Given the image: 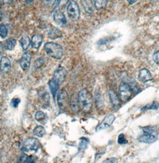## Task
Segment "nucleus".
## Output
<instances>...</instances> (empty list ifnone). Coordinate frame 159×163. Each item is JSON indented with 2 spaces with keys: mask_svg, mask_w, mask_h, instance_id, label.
<instances>
[{
  "mask_svg": "<svg viewBox=\"0 0 159 163\" xmlns=\"http://www.w3.org/2000/svg\"><path fill=\"white\" fill-rule=\"evenodd\" d=\"M117 161V159L115 158H110L107 159H105L103 161V162H116Z\"/></svg>",
  "mask_w": 159,
  "mask_h": 163,
  "instance_id": "nucleus-35",
  "label": "nucleus"
},
{
  "mask_svg": "<svg viewBox=\"0 0 159 163\" xmlns=\"http://www.w3.org/2000/svg\"><path fill=\"white\" fill-rule=\"evenodd\" d=\"M115 119H116L115 116L112 114L107 115L103 119L102 122L96 127V131L99 132L102 130H104L105 129L108 128V127L111 126V124L114 122Z\"/></svg>",
  "mask_w": 159,
  "mask_h": 163,
  "instance_id": "nucleus-9",
  "label": "nucleus"
},
{
  "mask_svg": "<svg viewBox=\"0 0 159 163\" xmlns=\"http://www.w3.org/2000/svg\"><path fill=\"white\" fill-rule=\"evenodd\" d=\"M109 97L110 99V101L112 105L114 107H117L120 104V99L118 97L116 93L113 90H110L109 91Z\"/></svg>",
  "mask_w": 159,
  "mask_h": 163,
  "instance_id": "nucleus-21",
  "label": "nucleus"
},
{
  "mask_svg": "<svg viewBox=\"0 0 159 163\" xmlns=\"http://www.w3.org/2000/svg\"><path fill=\"white\" fill-rule=\"evenodd\" d=\"M82 6L85 11L89 14H91L93 11V4L92 0H82Z\"/></svg>",
  "mask_w": 159,
  "mask_h": 163,
  "instance_id": "nucleus-17",
  "label": "nucleus"
},
{
  "mask_svg": "<svg viewBox=\"0 0 159 163\" xmlns=\"http://www.w3.org/2000/svg\"><path fill=\"white\" fill-rule=\"evenodd\" d=\"M20 102V100L19 98H13L11 101V106L13 108H17Z\"/></svg>",
  "mask_w": 159,
  "mask_h": 163,
  "instance_id": "nucleus-32",
  "label": "nucleus"
},
{
  "mask_svg": "<svg viewBox=\"0 0 159 163\" xmlns=\"http://www.w3.org/2000/svg\"><path fill=\"white\" fill-rule=\"evenodd\" d=\"M48 36L49 38L51 39H58L62 36V32L58 28L55 27H52V28L48 32Z\"/></svg>",
  "mask_w": 159,
  "mask_h": 163,
  "instance_id": "nucleus-14",
  "label": "nucleus"
},
{
  "mask_svg": "<svg viewBox=\"0 0 159 163\" xmlns=\"http://www.w3.org/2000/svg\"><path fill=\"white\" fill-rule=\"evenodd\" d=\"M66 12L69 19L72 21L78 20L80 17V10L78 4L74 0H71L69 3Z\"/></svg>",
  "mask_w": 159,
  "mask_h": 163,
  "instance_id": "nucleus-4",
  "label": "nucleus"
},
{
  "mask_svg": "<svg viewBox=\"0 0 159 163\" xmlns=\"http://www.w3.org/2000/svg\"><path fill=\"white\" fill-rule=\"evenodd\" d=\"M69 1V0H57L55 4V9L57 8H62L65 7Z\"/></svg>",
  "mask_w": 159,
  "mask_h": 163,
  "instance_id": "nucleus-29",
  "label": "nucleus"
},
{
  "mask_svg": "<svg viewBox=\"0 0 159 163\" xmlns=\"http://www.w3.org/2000/svg\"><path fill=\"white\" fill-rule=\"evenodd\" d=\"M31 54L30 52H26L19 60V64L23 70H28L31 65Z\"/></svg>",
  "mask_w": 159,
  "mask_h": 163,
  "instance_id": "nucleus-10",
  "label": "nucleus"
},
{
  "mask_svg": "<svg viewBox=\"0 0 159 163\" xmlns=\"http://www.w3.org/2000/svg\"><path fill=\"white\" fill-rule=\"evenodd\" d=\"M43 36L41 35H34L33 38H32V40H31V45L32 47L34 49H38L43 42Z\"/></svg>",
  "mask_w": 159,
  "mask_h": 163,
  "instance_id": "nucleus-15",
  "label": "nucleus"
},
{
  "mask_svg": "<svg viewBox=\"0 0 159 163\" xmlns=\"http://www.w3.org/2000/svg\"><path fill=\"white\" fill-rule=\"evenodd\" d=\"M138 79L142 82H147L150 81L152 79V76L148 70L147 69H143L139 71Z\"/></svg>",
  "mask_w": 159,
  "mask_h": 163,
  "instance_id": "nucleus-13",
  "label": "nucleus"
},
{
  "mask_svg": "<svg viewBox=\"0 0 159 163\" xmlns=\"http://www.w3.org/2000/svg\"><path fill=\"white\" fill-rule=\"evenodd\" d=\"M88 145V140L85 139V138H82V141L80 144L79 145V149H84L87 148Z\"/></svg>",
  "mask_w": 159,
  "mask_h": 163,
  "instance_id": "nucleus-31",
  "label": "nucleus"
},
{
  "mask_svg": "<svg viewBox=\"0 0 159 163\" xmlns=\"http://www.w3.org/2000/svg\"><path fill=\"white\" fill-rule=\"evenodd\" d=\"M66 75L67 71L66 69L64 67L59 66L54 72L53 75V79L56 81L59 85H61L65 81Z\"/></svg>",
  "mask_w": 159,
  "mask_h": 163,
  "instance_id": "nucleus-6",
  "label": "nucleus"
},
{
  "mask_svg": "<svg viewBox=\"0 0 159 163\" xmlns=\"http://www.w3.org/2000/svg\"><path fill=\"white\" fill-rule=\"evenodd\" d=\"M153 60L154 61L155 63L159 64V50L157 51V52H155L154 54H153Z\"/></svg>",
  "mask_w": 159,
  "mask_h": 163,
  "instance_id": "nucleus-33",
  "label": "nucleus"
},
{
  "mask_svg": "<svg viewBox=\"0 0 159 163\" xmlns=\"http://www.w3.org/2000/svg\"><path fill=\"white\" fill-rule=\"evenodd\" d=\"M43 3L46 5H51L53 6L55 4L56 0H42Z\"/></svg>",
  "mask_w": 159,
  "mask_h": 163,
  "instance_id": "nucleus-34",
  "label": "nucleus"
},
{
  "mask_svg": "<svg viewBox=\"0 0 159 163\" xmlns=\"http://www.w3.org/2000/svg\"><path fill=\"white\" fill-rule=\"evenodd\" d=\"M78 99L80 109L86 112L90 111L93 105V99L87 89H83L79 92Z\"/></svg>",
  "mask_w": 159,
  "mask_h": 163,
  "instance_id": "nucleus-1",
  "label": "nucleus"
},
{
  "mask_svg": "<svg viewBox=\"0 0 159 163\" xmlns=\"http://www.w3.org/2000/svg\"><path fill=\"white\" fill-rule=\"evenodd\" d=\"M144 133L138 138L140 142L145 144H151L157 139V133L154 129L151 127H145L142 129Z\"/></svg>",
  "mask_w": 159,
  "mask_h": 163,
  "instance_id": "nucleus-3",
  "label": "nucleus"
},
{
  "mask_svg": "<svg viewBox=\"0 0 159 163\" xmlns=\"http://www.w3.org/2000/svg\"><path fill=\"white\" fill-rule=\"evenodd\" d=\"M4 44L1 42H0V56L3 55L4 53Z\"/></svg>",
  "mask_w": 159,
  "mask_h": 163,
  "instance_id": "nucleus-36",
  "label": "nucleus"
},
{
  "mask_svg": "<svg viewBox=\"0 0 159 163\" xmlns=\"http://www.w3.org/2000/svg\"><path fill=\"white\" fill-rule=\"evenodd\" d=\"M33 158H32L30 157H28L27 155H26L25 154L21 155L19 159H18V162H34Z\"/></svg>",
  "mask_w": 159,
  "mask_h": 163,
  "instance_id": "nucleus-24",
  "label": "nucleus"
},
{
  "mask_svg": "<svg viewBox=\"0 0 159 163\" xmlns=\"http://www.w3.org/2000/svg\"><path fill=\"white\" fill-rule=\"evenodd\" d=\"M108 0H93L95 8L98 10H101L107 7Z\"/></svg>",
  "mask_w": 159,
  "mask_h": 163,
  "instance_id": "nucleus-18",
  "label": "nucleus"
},
{
  "mask_svg": "<svg viewBox=\"0 0 159 163\" xmlns=\"http://www.w3.org/2000/svg\"><path fill=\"white\" fill-rule=\"evenodd\" d=\"M8 34V29L4 24H0V38L4 39L6 38Z\"/></svg>",
  "mask_w": 159,
  "mask_h": 163,
  "instance_id": "nucleus-25",
  "label": "nucleus"
},
{
  "mask_svg": "<svg viewBox=\"0 0 159 163\" xmlns=\"http://www.w3.org/2000/svg\"><path fill=\"white\" fill-rule=\"evenodd\" d=\"M1 19H2V14L1 12H0V21L1 20Z\"/></svg>",
  "mask_w": 159,
  "mask_h": 163,
  "instance_id": "nucleus-40",
  "label": "nucleus"
},
{
  "mask_svg": "<svg viewBox=\"0 0 159 163\" xmlns=\"http://www.w3.org/2000/svg\"><path fill=\"white\" fill-rule=\"evenodd\" d=\"M40 147L39 141L35 138H30L23 143V149L25 152H36Z\"/></svg>",
  "mask_w": 159,
  "mask_h": 163,
  "instance_id": "nucleus-5",
  "label": "nucleus"
},
{
  "mask_svg": "<svg viewBox=\"0 0 159 163\" xmlns=\"http://www.w3.org/2000/svg\"><path fill=\"white\" fill-rule=\"evenodd\" d=\"M71 107L72 110L75 112H78L80 110V107L78 97H76L75 95H72L71 98Z\"/></svg>",
  "mask_w": 159,
  "mask_h": 163,
  "instance_id": "nucleus-19",
  "label": "nucleus"
},
{
  "mask_svg": "<svg viewBox=\"0 0 159 163\" xmlns=\"http://www.w3.org/2000/svg\"><path fill=\"white\" fill-rule=\"evenodd\" d=\"M151 1H153V0H151Z\"/></svg>",
  "mask_w": 159,
  "mask_h": 163,
  "instance_id": "nucleus-41",
  "label": "nucleus"
},
{
  "mask_svg": "<svg viewBox=\"0 0 159 163\" xmlns=\"http://www.w3.org/2000/svg\"><path fill=\"white\" fill-rule=\"evenodd\" d=\"M20 42V45L22 46L23 50L25 51L28 48V47L30 46V45L31 43V41L30 40L29 36H28L27 35H25L22 37Z\"/></svg>",
  "mask_w": 159,
  "mask_h": 163,
  "instance_id": "nucleus-20",
  "label": "nucleus"
},
{
  "mask_svg": "<svg viewBox=\"0 0 159 163\" xmlns=\"http://www.w3.org/2000/svg\"><path fill=\"white\" fill-rule=\"evenodd\" d=\"M14 0H3V3L6 4H10L13 3Z\"/></svg>",
  "mask_w": 159,
  "mask_h": 163,
  "instance_id": "nucleus-38",
  "label": "nucleus"
},
{
  "mask_svg": "<svg viewBox=\"0 0 159 163\" xmlns=\"http://www.w3.org/2000/svg\"><path fill=\"white\" fill-rule=\"evenodd\" d=\"M0 69L4 73H7L11 69V63L9 59L7 57H3L0 60Z\"/></svg>",
  "mask_w": 159,
  "mask_h": 163,
  "instance_id": "nucleus-12",
  "label": "nucleus"
},
{
  "mask_svg": "<svg viewBox=\"0 0 159 163\" xmlns=\"http://www.w3.org/2000/svg\"><path fill=\"white\" fill-rule=\"evenodd\" d=\"M118 143L120 145H124L127 144V141L125 138V136L123 133H121L119 134L118 138Z\"/></svg>",
  "mask_w": 159,
  "mask_h": 163,
  "instance_id": "nucleus-30",
  "label": "nucleus"
},
{
  "mask_svg": "<svg viewBox=\"0 0 159 163\" xmlns=\"http://www.w3.org/2000/svg\"><path fill=\"white\" fill-rule=\"evenodd\" d=\"M16 44V40L14 38H10L7 39L4 44V49L7 50H13Z\"/></svg>",
  "mask_w": 159,
  "mask_h": 163,
  "instance_id": "nucleus-22",
  "label": "nucleus"
},
{
  "mask_svg": "<svg viewBox=\"0 0 159 163\" xmlns=\"http://www.w3.org/2000/svg\"><path fill=\"white\" fill-rule=\"evenodd\" d=\"M46 59L45 57H40L37 59L34 63V67L36 69H39L41 67L46 63Z\"/></svg>",
  "mask_w": 159,
  "mask_h": 163,
  "instance_id": "nucleus-28",
  "label": "nucleus"
},
{
  "mask_svg": "<svg viewBox=\"0 0 159 163\" xmlns=\"http://www.w3.org/2000/svg\"><path fill=\"white\" fill-rule=\"evenodd\" d=\"M58 104L61 110H64L66 108L68 103V98L67 92L62 89L58 95Z\"/></svg>",
  "mask_w": 159,
  "mask_h": 163,
  "instance_id": "nucleus-8",
  "label": "nucleus"
},
{
  "mask_svg": "<svg viewBox=\"0 0 159 163\" xmlns=\"http://www.w3.org/2000/svg\"><path fill=\"white\" fill-rule=\"evenodd\" d=\"M48 85H49L51 93L52 94L53 96V98H55L57 92L59 88L60 85L56 81L52 79L50 81H49Z\"/></svg>",
  "mask_w": 159,
  "mask_h": 163,
  "instance_id": "nucleus-16",
  "label": "nucleus"
},
{
  "mask_svg": "<svg viewBox=\"0 0 159 163\" xmlns=\"http://www.w3.org/2000/svg\"><path fill=\"white\" fill-rule=\"evenodd\" d=\"M158 107H159V104L157 102L155 101V102H153L152 104L147 105L145 107L142 108V110L144 111L147 110H157L158 109Z\"/></svg>",
  "mask_w": 159,
  "mask_h": 163,
  "instance_id": "nucleus-26",
  "label": "nucleus"
},
{
  "mask_svg": "<svg viewBox=\"0 0 159 163\" xmlns=\"http://www.w3.org/2000/svg\"><path fill=\"white\" fill-rule=\"evenodd\" d=\"M35 119L39 122H44L46 119V116L45 113L41 111H38L36 113L35 115Z\"/></svg>",
  "mask_w": 159,
  "mask_h": 163,
  "instance_id": "nucleus-27",
  "label": "nucleus"
},
{
  "mask_svg": "<svg viewBox=\"0 0 159 163\" xmlns=\"http://www.w3.org/2000/svg\"><path fill=\"white\" fill-rule=\"evenodd\" d=\"M33 133L34 135L37 136V137L41 138V137H43L45 134L46 130L44 127L41 126H38L34 129L33 131Z\"/></svg>",
  "mask_w": 159,
  "mask_h": 163,
  "instance_id": "nucleus-23",
  "label": "nucleus"
},
{
  "mask_svg": "<svg viewBox=\"0 0 159 163\" xmlns=\"http://www.w3.org/2000/svg\"><path fill=\"white\" fill-rule=\"evenodd\" d=\"M44 48L47 55L53 59L59 60L63 56V48L62 46L58 44L47 42L44 45Z\"/></svg>",
  "mask_w": 159,
  "mask_h": 163,
  "instance_id": "nucleus-2",
  "label": "nucleus"
},
{
  "mask_svg": "<svg viewBox=\"0 0 159 163\" xmlns=\"http://www.w3.org/2000/svg\"><path fill=\"white\" fill-rule=\"evenodd\" d=\"M53 20L55 22L60 26L66 25L67 21L64 13L59 10H56L53 14Z\"/></svg>",
  "mask_w": 159,
  "mask_h": 163,
  "instance_id": "nucleus-11",
  "label": "nucleus"
},
{
  "mask_svg": "<svg viewBox=\"0 0 159 163\" xmlns=\"http://www.w3.org/2000/svg\"><path fill=\"white\" fill-rule=\"evenodd\" d=\"M127 1V3L130 4V5H133L135 3H136L137 1H138L139 0H126Z\"/></svg>",
  "mask_w": 159,
  "mask_h": 163,
  "instance_id": "nucleus-37",
  "label": "nucleus"
},
{
  "mask_svg": "<svg viewBox=\"0 0 159 163\" xmlns=\"http://www.w3.org/2000/svg\"><path fill=\"white\" fill-rule=\"evenodd\" d=\"M119 92L120 94V99L123 101H127L131 97L132 92L130 86L124 82H123L120 84L119 88Z\"/></svg>",
  "mask_w": 159,
  "mask_h": 163,
  "instance_id": "nucleus-7",
  "label": "nucleus"
},
{
  "mask_svg": "<svg viewBox=\"0 0 159 163\" xmlns=\"http://www.w3.org/2000/svg\"><path fill=\"white\" fill-rule=\"evenodd\" d=\"M3 0H0V10L1 9V7H2V5L3 4Z\"/></svg>",
  "mask_w": 159,
  "mask_h": 163,
  "instance_id": "nucleus-39",
  "label": "nucleus"
}]
</instances>
